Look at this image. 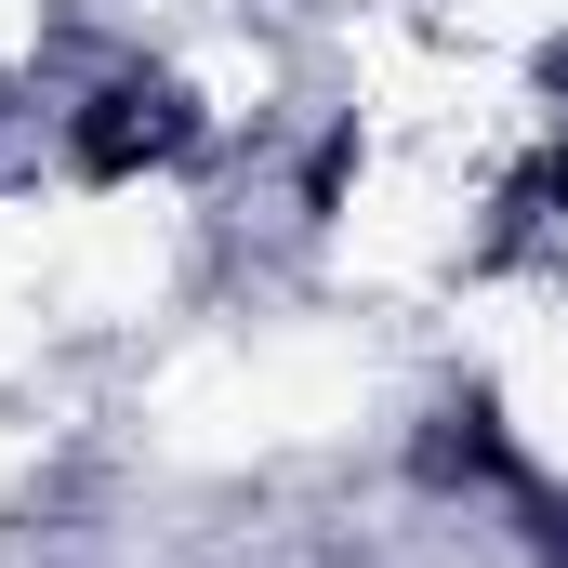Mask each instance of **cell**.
<instances>
[{"instance_id": "cell-1", "label": "cell", "mask_w": 568, "mask_h": 568, "mask_svg": "<svg viewBox=\"0 0 568 568\" xmlns=\"http://www.w3.org/2000/svg\"><path fill=\"white\" fill-rule=\"evenodd\" d=\"M410 463H424V489H489V503H516L542 463L516 449V424H503V397L489 384H463V397H436L424 436H410Z\"/></svg>"}, {"instance_id": "cell-3", "label": "cell", "mask_w": 568, "mask_h": 568, "mask_svg": "<svg viewBox=\"0 0 568 568\" xmlns=\"http://www.w3.org/2000/svg\"><path fill=\"white\" fill-rule=\"evenodd\" d=\"M516 529H529L542 568H568V476H529V489H516Z\"/></svg>"}, {"instance_id": "cell-2", "label": "cell", "mask_w": 568, "mask_h": 568, "mask_svg": "<svg viewBox=\"0 0 568 568\" xmlns=\"http://www.w3.org/2000/svg\"><path fill=\"white\" fill-rule=\"evenodd\" d=\"M185 133H199V120H185V93H172V80H106V93L80 106V172L133 185V172H159Z\"/></svg>"}]
</instances>
